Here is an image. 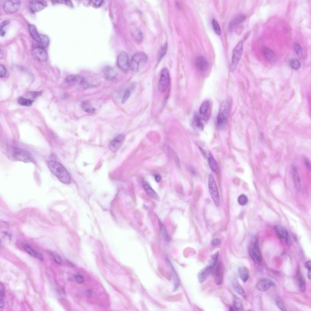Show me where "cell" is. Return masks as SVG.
I'll use <instances>...</instances> for the list:
<instances>
[{
	"mask_svg": "<svg viewBox=\"0 0 311 311\" xmlns=\"http://www.w3.org/2000/svg\"><path fill=\"white\" fill-rule=\"evenodd\" d=\"M51 172L61 182L66 184L70 182V175L65 167L59 162L55 161H50L47 162Z\"/></svg>",
	"mask_w": 311,
	"mask_h": 311,
	"instance_id": "1",
	"label": "cell"
},
{
	"mask_svg": "<svg viewBox=\"0 0 311 311\" xmlns=\"http://www.w3.org/2000/svg\"><path fill=\"white\" fill-rule=\"evenodd\" d=\"M8 157L14 161H20L26 163L32 162L31 154L27 151L21 148L11 147L7 151Z\"/></svg>",
	"mask_w": 311,
	"mask_h": 311,
	"instance_id": "2",
	"label": "cell"
},
{
	"mask_svg": "<svg viewBox=\"0 0 311 311\" xmlns=\"http://www.w3.org/2000/svg\"><path fill=\"white\" fill-rule=\"evenodd\" d=\"M148 60L147 55L144 53L138 52L132 57L129 63L131 70L137 72L147 63Z\"/></svg>",
	"mask_w": 311,
	"mask_h": 311,
	"instance_id": "3",
	"label": "cell"
},
{
	"mask_svg": "<svg viewBox=\"0 0 311 311\" xmlns=\"http://www.w3.org/2000/svg\"><path fill=\"white\" fill-rule=\"evenodd\" d=\"M230 111V105L227 100L223 101L221 104L217 118V124L219 128H224L226 125Z\"/></svg>",
	"mask_w": 311,
	"mask_h": 311,
	"instance_id": "4",
	"label": "cell"
},
{
	"mask_svg": "<svg viewBox=\"0 0 311 311\" xmlns=\"http://www.w3.org/2000/svg\"><path fill=\"white\" fill-rule=\"evenodd\" d=\"M248 252L254 263L257 265H260L262 257L259 249L258 241L256 238L255 237L252 241L249 248Z\"/></svg>",
	"mask_w": 311,
	"mask_h": 311,
	"instance_id": "5",
	"label": "cell"
},
{
	"mask_svg": "<svg viewBox=\"0 0 311 311\" xmlns=\"http://www.w3.org/2000/svg\"><path fill=\"white\" fill-rule=\"evenodd\" d=\"M170 82L169 71L167 68H164L160 72V77L158 84L159 90L161 92H165L169 86Z\"/></svg>",
	"mask_w": 311,
	"mask_h": 311,
	"instance_id": "6",
	"label": "cell"
},
{
	"mask_svg": "<svg viewBox=\"0 0 311 311\" xmlns=\"http://www.w3.org/2000/svg\"><path fill=\"white\" fill-rule=\"evenodd\" d=\"M208 187L211 198L217 207L219 205L220 198L218 188L213 176L211 174L208 177Z\"/></svg>",
	"mask_w": 311,
	"mask_h": 311,
	"instance_id": "7",
	"label": "cell"
},
{
	"mask_svg": "<svg viewBox=\"0 0 311 311\" xmlns=\"http://www.w3.org/2000/svg\"><path fill=\"white\" fill-rule=\"evenodd\" d=\"M243 42L242 41H240L237 44L234 49L231 66V70L232 71L235 69L240 60L243 51Z\"/></svg>",
	"mask_w": 311,
	"mask_h": 311,
	"instance_id": "8",
	"label": "cell"
},
{
	"mask_svg": "<svg viewBox=\"0 0 311 311\" xmlns=\"http://www.w3.org/2000/svg\"><path fill=\"white\" fill-rule=\"evenodd\" d=\"M274 230L277 237L282 244L287 246L290 244V239L284 228L280 225H276L274 227Z\"/></svg>",
	"mask_w": 311,
	"mask_h": 311,
	"instance_id": "9",
	"label": "cell"
},
{
	"mask_svg": "<svg viewBox=\"0 0 311 311\" xmlns=\"http://www.w3.org/2000/svg\"><path fill=\"white\" fill-rule=\"evenodd\" d=\"M20 4L21 1L20 0L6 1L3 5V10L7 14H13L18 11L20 8Z\"/></svg>",
	"mask_w": 311,
	"mask_h": 311,
	"instance_id": "10",
	"label": "cell"
},
{
	"mask_svg": "<svg viewBox=\"0 0 311 311\" xmlns=\"http://www.w3.org/2000/svg\"><path fill=\"white\" fill-rule=\"evenodd\" d=\"M125 137L123 134H119L114 138L109 144V148L113 153L116 152L120 148L124 142Z\"/></svg>",
	"mask_w": 311,
	"mask_h": 311,
	"instance_id": "11",
	"label": "cell"
},
{
	"mask_svg": "<svg viewBox=\"0 0 311 311\" xmlns=\"http://www.w3.org/2000/svg\"><path fill=\"white\" fill-rule=\"evenodd\" d=\"M117 64L120 69L124 71H127L129 67L128 55L125 52H121L118 56Z\"/></svg>",
	"mask_w": 311,
	"mask_h": 311,
	"instance_id": "12",
	"label": "cell"
},
{
	"mask_svg": "<svg viewBox=\"0 0 311 311\" xmlns=\"http://www.w3.org/2000/svg\"><path fill=\"white\" fill-rule=\"evenodd\" d=\"M275 285V284L271 279L268 278H264L260 279L258 282L256 287L259 291L265 292L272 286Z\"/></svg>",
	"mask_w": 311,
	"mask_h": 311,
	"instance_id": "13",
	"label": "cell"
},
{
	"mask_svg": "<svg viewBox=\"0 0 311 311\" xmlns=\"http://www.w3.org/2000/svg\"><path fill=\"white\" fill-rule=\"evenodd\" d=\"M33 56L40 61L42 62L46 61L48 58L47 53L44 49L36 47L32 51Z\"/></svg>",
	"mask_w": 311,
	"mask_h": 311,
	"instance_id": "14",
	"label": "cell"
},
{
	"mask_svg": "<svg viewBox=\"0 0 311 311\" xmlns=\"http://www.w3.org/2000/svg\"><path fill=\"white\" fill-rule=\"evenodd\" d=\"M47 5L46 2L44 1L32 0L30 2L29 8L32 12L35 13L43 9Z\"/></svg>",
	"mask_w": 311,
	"mask_h": 311,
	"instance_id": "15",
	"label": "cell"
},
{
	"mask_svg": "<svg viewBox=\"0 0 311 311\" xmlns=\"http://www.w3.org/2000/svg\"><path fill=\"white\" fill-rule=\"evenodd\" d=\"M224 265L222 262L217 265L215 271V281L217 285H220L223 280Z\"/></svg>",
	"mask_w": 311,
	"mask_h": 311,
	"instance_id": "16",
	"label": "cell"
},
{
	"mask_svg": "<svg viewBox=\"0 0 311 311\" xmlns=\"http://www.w3.org/2000/svg\"><path fill=\"white\" fill-rule=\"evenodd\" d=\"M213 268L209 265L202 269L198 274V279L200 283L203 282L211 272Z\"/></svg>",
	"mask_w": 311,
	"mask_h": 311,
	"instance_id": "17",
	"label": "cell"
},
{
	"mask_svg": "<svg viewBox=\"0 0 311 311\" xmlns=\"http://www.w3.org/2000/svg\"><path fill=\"white\" fill-rule=\"evenodd\" d=\"M195 65L199 70L203 71L207 69L209 64L207 60L204 57L200 56L196 60Z\"/></svg>",
	"mask_w": 311,
	"mask_h": 311,
	"instance_id": "18",
	"label": "cell"
},
{
	"mask_svg": "<svg viewBox=\"0 0 311 311\" xmlns=\"http://www.w3.org/2000/svg\"><path fill=\"white\" fill-rule=\"evenodd\" d=\"M262 52L264 57L268 61L272 62L276 60V55L270 49L266 47H264L262 49Z\"/></svg>",
	"mask_w": 311,
	"mask_h": 311,
	"instance_id": "19",
	"label": "cell"
},
{
	"mask_svg": "<svg viewBox=\"0 0 311 311\" xmlns=\"http://www.w3.org/2000/svg\"><path fill=\"white\" fill-rule=\"evenodd\" d=\"M292 172L296 189L297 191H299L301 189V181L297 170L295 167H292Z\"/></svg>",
	"mask_w": 311,
	"mask_h": 311,
	"instance_id": "20",
	"label": "cell"
},
{
	"mask_svg": "<svg viewBox=\"0 0 311 311\" xmlns=\"http://www.w3.org/2000/svg\"><path fill=\"white\" fill-rule=\"evenodd\" d=\"M143 186L146 192L151 197L157 200H159V197L158 195L148 183L146 182H144L143 183Z\"/></svg>",
	"mask_w": 311,
	"mask_h": 311,
	"instance_id": "21",
	"label": "cell"
},
{
	"mask_svg": "<svg viewBox=\"0 0 311 311\" xmlns=\"http://www.w3.org/2000/svg\"><path fill=\"white\" fill-rule=\"evenodd\" d=\"M84 81V77L80 75H70L65 79V81L68 83H82Z\"/></svg>",
	"mask_w": 311,
	"mask_h": 311,
	"instance_id": "22",
	"label": "cell"
},
{
	"mask_svg": "<svg viewBox=\"0 0 311 311\" xmlns=\"http://www.w3.org/2000/svg\"><path fill=\"white\" fill-rule=\"evenodd\" d=\"M28 28L29 33L32 37L36 42L37 44L39 43L40 41V34L38 33L36 26L34 25L30 24L29 25Z\"/></svg>",
	"mask_w": 311,
	"mask_h": 311,
	"instance_id": "23",
	"label": "cell"
},
{
	"mask_svg": "<svg viewBox=\"0 0 311 311\" xmlns=\"http://www.w3.org/2000/svg\"><path fill=\"white\" fill-rule=\"evenodd\" d=\"M209 107L210 103L208 101L204 102L201 105L199 111L201 119L206 120L208 119V117L206 115Z\"/></svg>",
	"mask_w": 311,
	"mask_h": 311,
	"instance_id": "24",
	"label": "cell"
},
{
	"mask_svg": "<svg viewBox=\"0 0 311 311\" xmlns=\"http://www.w3.org/2000/svg\"><path fill=\"white\" fill-rule=\"evenodd\" d=\"M192 124L193 128L196 130L200 131L203 129L204 126L201 121V119L200 117L196 114L193 117Z\"/></svg>",
	"mask_w": 311,
	"mask_h": 311,
	"instance_id": "25",
	"label": "cell"
},
{
	"mask_svg": "<svg viewBox=\"0 0 311 311\" xmlns=\"http://www.w3.org/2000/svg\"><path fill=\"white\" fill-rule=\"evenodd\" d=\"M103 74L105 78L108 80L114 79L117 74L113 69L109 66L106 67L104 69Z\"/></svg>",
	"mask_w": 311,
	"mask_h": 311,
	"instance_id": "26",
	"label": "cell"
},
{
	"mask_svg": "<svg viewBox=\"0 0 311 311\" xmlns=\"http://www.w3.org/2000/svg\"><path fill=\"white\" fill-rule=\"evenodd\" d=\"M232 283L233 287L235 292L244 298H246V293L237 280L235 279H234L232 281Z\"/></svg>",
	"mask_w": 311,
	"mask_h": 311,
	"instance_id": "27",
	"label": "cell"
},
{
	"mask_svg": "<svg viewBox=\"0 0 311 311\" xmlns=\"http://www.w3.org/2000/svg\"><path fill=\"white\" fill-rule=\"evenodd\" d=\"M239 275L244 282H246L249 277V271L245 267L241 266L238 268Z\"/></svg>",
	"mask_w": 311,
	"mask_h": 311,
	"instance_id": "28",
	"label": "cell"
},
{
	"mask_svg": "<svg viewBox=\"0 0 311 311\" xmlns=\"http://www.w3.org/2000/svg\"><path fill=\"white\" fill-rule=\"evenodd\" d=\"M209 165L211 170L217 173L218 171V166L217 162L211 153H210L208 159Z\"/></svg>",
	"mask_w": 311,
	"mask_h": 311,
	"instance_id": "29",
	"label": "cell"
},
{
	"mask_svg": "<svg viewBox=\"0 0 311 311\" xmlns=\"http://www.w3.org/2000/svg\"><path fill=\"white\" fill-rule=\"evenodd\" d=\"M296 278L299 287L302 292L305 291L306 285L304 279L299 270L297 271Z\"/></svg>",
	"mask_w": 311,
	"mask_h": 311,
	"instance_id": "30",
	"label": "cell"
},
{
	"mask_svg": "<svg viewBox=\"0 0 311 311\" xmlns=\"http://www.w3.org/2000/svg\"><path fill=\"white\" fill-rule=\"evenodd\" d=\"M246 16L243 14H240L236 17L231 22L230 27L232 28L235 26L244 22L246 19Z\"/></svg>",
	"mask_w": 311,
	"mask_h": 311,
	"instance_id": "31",
	"label": "cell"
},
{
	"mask_svg": "<svg viewBox=\"0 0 311 311\" xmlns=\"http://www.w3.org/2000/svg\"><path fill=\"white\" fill-rule=\"evenodd\" d=\"M41 39L40 42L37 44L36 47H41L43 49L48 47L49 43L48 37L46 35L40 34Z\"/></svg>",
	"mask_w": 311,
	"mask_h": 311,
	"instance_id": "32",
	"label": "cell"
},
{
	"mask_svg": "<svg viewBox=\"0 0 311 311\" xmlns=\"http://www.w3.org/2000/svg\"><path fill=\"white\" fill-rule=\"evenodd\" d=\"M81 108L84 111L88 113H92L95 110V109L94 108L92 107L88 102L86 101H84L82 103Z\"/></svg>",
	"mask_w": 311,
	"mask_h": 311,
	"instance_id": "33",
	"label": "cell"
},
{
	"mask_svg": "<svg viewBox=\"0 0 311 311\" xmlns=\"http://www.w3.org/2000/svg\"><path fill=\"white\" fill-rule=\"evenodd\" d=\"M168 49V44L165 43L161 47L159 51L157 58L158 62L160 61L166 55Z\"/></svg>",
	"mask_w": 311,
	"mask_h": 311,
	"instance_id": "34",
	"label": "cell"
},
{
	"mask_svg": "<svg viewBox=\"0 0 311 311\" xmlns=\"http://www.w3.org/2000/svg\"><path fill=\"white\" fill-rule=\"evenodd\" d=\"M133 36L135 40L138 43H141L143 40L142 33L138 29H135L133 33Z\"/></svg>",
	"mask_w": 311,
	"mask_h": 311,
	"instance_id": "35",
	"label": "cell"
},
{
	"mask_svg": "<svg viewBox=\"0 0 311 311\" xmlns=\"http://www.w3.org/2000/svg\"><path fill=\"white\" fill-rule=\"evenodd\" d=\"M33 101L30 99H26L23 97H20L18 100V102L20 105L26 106H31Z\"/></svg>",
	"mask_w": 311,
	"mask_h": 311,
	"instance_id": "36",
	"label": "cell"
},
{
	"mask_svg": "<svg viewBox=\"0 0 311 311\" xmlns=\"http://www.w3.org/2000/svg\"><path fill=\"white\" fill-rule=\"evenodd\" d=\"M233 305L235 309L238 311L242 309V302L241 299L237 296H234L233 300Z\"/></svg>",
	"mask_w": 311,
	"mask_h": 311,
	"instance_id": "37",
	"label": "cell"
},
{
	"mask_svg": "<svg viewBox=\"0 0 311 311\" xmlns=\"http://www.w3.org/2000/svg\"><path fill=\"white\" fill-rule=\"evenodd\" d=\"M219 256V252L217 251L211 256L209 261V266L214 268L217 263Z\"/></svg>",
	"mask_w": 311,
	"mask_h": 311,
	"instance_id": "38",
	"label": "cell"
},
{
	"mask_svg": "<svg viewBox=\"0 0 311 311\" xmlns=\"http://www.w3.org/2000/svg\"><path fill=\"white\" fill-rule=\"evenodd\" d=\"M289 64L292 68L295 70L299 69L301 66V64L299 61L295 59L291 60L289 62Z\"/></svg>",
	"mask_w": 311,
	"mask_h": 311,
	"instance_id": "39",
	"label": "cell"
},
{
	"mask_svg": "<svg viewBox=\"0 0 311 311\" xmlns=\"http://www.w3.org/2000/svg\"><path fill=\"white\" fill-rule=\"evenodd\" d=\"M212 26L214 30L217 35H220L221 33V30L220 26L217 21L214 19L212 20Z\"/></svg>",
	"mask_w": 311,
	"mask_h": 311,
	"instance_id": "40",
	"label": "cell"
},
{
	"mask_svg": "<svg viewBox=\"0 0 311 311\" xmlns=\"http://www.w3.org/2000/svg\"><path fill=\"white\" fill-rule=\"evenodd\" d=\"M294 50L297 55L299 57L303 56V52L300 46L297 43L294 44Z\"/></svg>",
	"mask_w": 311,
	"mask_h": 311,
	"instance_id": "41",
	"label": "cell"
},
{
	"mask_svg": "<svg viewBox=\"0 0 311 311\" xmlns=\"http://www.w3.org/2000/svg\"><path fill=\"white\" fill-rule=\"evenodd\" d=\"M238 201L239 204L241 205H244L248 202L247 197L244 195H241L238 197Z\"/></svg>",
	"mask_w": 311,
	"mask_h": 311,
	"instance_id": "42",
	"label": "cell"
},
{
	"mask_svg": "<svg viewBox=\"0 0 311 311\" xmlns=\"http://www.w3.org/2000/svg\"><path fill=\"white\" fill-rule=\"evenodd\" d=\"M25 251L29 254L34 257H36V251H34L28 245H26L24 247Z\"/></svg>",
	"mask_w": 311,
	"mask_h": 311,
	"instance_id": "43",
	"label": "cell"
},
{
	"mask_svg": "<svg viewBox=\"0 0 311 311\" xmlns=\"http://www.w3.org/2000/svg\"><path fill=\"white\" fill-rule=\"evenodd\" d=\"M131 94V91L129 89H127L125 91L123 95L121 103L122 104L125 103L129 98Z\"/></svg>",
	"mask_w": 311,
	"mask_h": 311,
	"instance_id": "44",
	"label": "cell"
},
{
	"mask_svg": "<svg viewBox=\"0 0 311 311\" xmlns=\"http://www.w3.org/2000/svg\"><path fill=\"white\" fill-rule=\"evenodd\" d=\"M276 303L278 308L281 310L287 311V309L282 300L279 298H277L276 300Z\"/></svg>",
	"mask_w": 311,
	"mask_h": 311,
	"instance_id": "45",
	"label": "cell"
},
{
	"mask_svg": "<svg viewBox=\"0 0 311 311\" xmlns=\"http://www.w3.org/2000/svg\"><path fill=\"white\" fill-rule=\"evenodd\" d=\"M75 279L76 281L79 283L83 282L84 280L83 276L80 274H77L75 276Z\"/></svg>",
	"mask_w": 311,
	"mask_h": 311,
	"instance_id": "46",
	"label": "cell"
},
{
	"mask_svg": "<svg viewBox=\"0 0 311 311\" xmlns=\"http://www.w3.org/2000/svg\"><path fill=\"white\" fill-rule=\"evenodd\" d=\"M6 74V70L5 67L2 65H0V77H4Z\"/></svg>",
	"mask_w": 311,
	"mask_h": 311,
	"instance_id": "47",
	"label": "cell"
},
{
	"mask_svg": "<svg viewBox=\"0 0 311 311\" xmlns=\"http://www.w3.org/2000/svg\"><path fill=\"white\" fill-rule=\"evenodd\" d=\"M53 256L55 262L57 264H60L61 262V259L60 256L56 254H53Z\"/></svg>",
	"mask_w": 311,
	"mask_h": 311,
	"instance_id": "48",
	"label": "cell"
},
{
	"mask_svg": "<svg viewBox=\"0 0 311 311\" xmlns=\"http://www.w3.org/2000/svg\"><path fill=\"white\" fill-rule=\"evenodd\" d=\"M221 242L220 239L219 238H215L213 239L212 241L211 244L214 246H216L219 244Z\"/></svg>",
	"mask_w": 311,
	"mask_h": 311,
	"instance_id": "49",
	"label": "cell"
},
{
	"mask_svg": "<svg viewBox=\"0 0 311 311\" xmlns=\"http://www.w3.org/2000/svg\"><path fill=\"white\" fill-rule=\"evenodd\" d=\"M40 93H41L40 92L38 91H30L29 92V94L33 98L36 97L40 95Z\"/></svg>",
	"mask_w": 311,
	"mask_h": 311,
	"instance_id": "50",
	"label": "cell"
},
{
	"mask_svg": "<svg viewBox=\"0 0 311 311\" xmlns=\"http://www.w3.org/2000/svg\"><path fill=\"white\" fill-rule=\"evenodd\" d=\"M304 161L305 165L307 169L309 171L311 170V167L310 163L308 161V160L306 158L304 159Z\"/></svg>",
	"mask_w": 311,
	"mask_h": 311,
	"instance_id": "51",
	"label": "cell"
},
{
	"mask_svg": "<svg viewBox=\"0 0 311 311\" xmlns=\"http://www.w3.org/2000/svg\"><path fill=\"white\" fill-rule=\"evenodd\" d=\"M0 296H3L5 295L4 292V288L3 285L0 283Z\"/></svg>",
	"mask_w": 311,
	"mask_h": 311,
	"instance_id": "52",
	"label": "cell"
},
{
	"mask_svg": "<svg viewBox=\"0 0 311 311\" xmlns=\"http://www.w3.org/2000/svg\"><path fill=\"white\" fill-rule=\"evenodd\" d=\"M161 230H162L161 231H162V234L163 235V236H164V237L166 239V238L167 239V238L168 239V234H167V231H166L165 229L163 227H162L161 229Z\"/></svg>",
	"mask_w": 311,
	"mask_h": 311,
	"instance_id": "53",
	"label": "cell"
},
{
	"mask_svg": "<svg viewBox=\"0 0 311 311\" xmlns=\"http://www.w3.org/2000/svg\"><path fill=\"white\" fill-rule=\"evenodd\" d=\"M305 267L309 270H311V261H309L306 262L305 264Z\"/></svg>",
	"mask_w": 311,
	"mask_h": 311,
	"instance_id": "54",
	"label": "cell"
},
{
	"mask_svg": "<svg viewBox=\"0 0 311 311\" xmlns=\"http://www.w3.org/2000/svg\"><path fill=\"white\" fill-rule=\"evenodd\" d=\"M93 3L95 5L97 6H99L101 5L103 2V1L100 0H94L93 1Z\"/></svg>",
	"mask_w": 311,
	"mask_h": 311,
	"instance_id": "55",
	"label": "cell"
},
{
	"mask_svg": "<svg viewBox=\"0 0 311 311\" xmlns=\"http://www.w3.org/2000/svg\"><path fill=\"white\" fill-rule=\"evenodd\" d=\"M9 22L8 21H5L1 22L0 25V29L3 28L6 25H8Z\"/></svg>",
	"mask_w": 311,
	"mask_h": 311,
	"instance_id": "56",
	"label": "cell"
},
{
	"mask_svg": "<svg viewBox=\"0 0 311 311\" xmlns=\"http://www.w3.org/2000/svg\"><path fill=\"white\" fill-rule=\"evenodd\" d=\"M36 256L41 261L43 260V257L42 255L36 251Z\"/></svg>",
	"mask_w": 311,
	"mask_h": 311,
	"instance_id": "57",
	"label": "cell"
},
{
	"mask_svg": "<svg viewBox=\"0 0 311 311\" xmlns=\"http://www.w3.org/2000/svg\"><path fill=\"white\" fill-rule=\"evenodd\" d=\"M155 180L157 182H159L160 180L161 179V177L160 176L159 174H156L154 176Z\"/></svg>",
	"mask_w": 311,
	"mask_h": 311,
	"instance_id": "58",
	"label": "cell"
},
{
	"mask_svg": "<svg viewBox=\"0 0 311 311\" xmlns=\"http://www.w3.org/2000/svg\"><path fill=\"white\" fill-rule=\"evenodd\" d=\"M0 308H3L4 306H5V301H4V300L2 299L1 298H0Z\"/></svg>",
	"mask_w": 311,
	"mask_h": 311,
	"instance_id": "59",
	"label": "cell"
},
{
	"mask_svg": "<svg viewBox=\"0 0 311 311\" xmlns=\"http://www.w3.org/2000/svg\"><path fill=\"white\" fill-rule=\"evenodd\" d=\"M307 275L308 279L310 280L311 279V270H308Z\"/></svg>",
	"mask_w": 311,
	"mask_h": 311,
	"instance_id": "60",
	"label": "cell"
},
{
	"mask_svg": "<svg viewBox=\"0 0 311 311\" xmlns=\"http://www.w3.org/2000/svg\"><path fill=\"white\" fill-rule=\"evenodd\" d=\"M200 151L202 152V153L204 155V156H205L206 157V153L200 147Z\"/></svg>",
	"mask_w": 311,
	"mask_h": 311,
	"instance_id": "61",
	"label": "cell"
},
{
	"mask_svg": "<svg viewBox=\"0 0 311 311\" xmlns=\"http://www.w3.org/2000/svg\"><path fill=\"white\" fill-rule=\"evenodd\" d=\"M249 34H250L249 33H247V35H245V36H244V39H246L248 38V36H249Z\"/></svg>",
	"mask_w": 311,
	"mask_h": 311,
	"instance_id": "62",
	"label": "cell"
},
{
	"mask_svg": "<svg viewBox=\"0 0 311 311\" xmlns=\"http://www.w3.org/2000/svg\"><path fill=\"white\" fill-rule=\"evenodd\" d=\"M229 310H230V311H234V308L232 307H231L229 308Z\"/></svg>",
	"mask_w": 311,
	"mask_h": 311,
	"instance_id": "63",
	"label": "cell"
}]
</instances>
